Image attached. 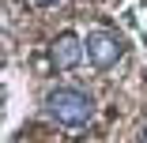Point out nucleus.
I'll return each instance as SVG.
<instances>
[{
	"mask_svg": "<svg viewBox=\"0 0 147 143\" xmlns=\"http://www.w3.org/2000/svg\"><path fill=\"white\" fill-rule=\"evenodd\" d=\"M143 15H147V0H132L128 8H121V23L128 26V30L140 38L143 30H147V23H143Z\"/></svg>",
	"mask_w": 147,
	"mask_h": 143,
	"instance_id": "20e7f679",
	"label": "nucleus"
},
{
	"mask_svg": "<svg viewBox=\"0 0 147 143\" xmlns=\"http://www.w3.org/2000/svg\"><path fill=\"white\" fill-rule=\"evenodd\" d=\"M83 49H87V64H91L94 72H109V68H117V64H121V56H125L121 38L109 34V30H98V26H94V30H87Z\"/></svg>",
	"mask_w": 147,
	"mask_h": 143,
	"instance_id": "f03ea898",
	"label": "nucleus"
},
{
	"mask_svg": "<svg viewBox=\"0 0 147 143\" xmlns=\"http://www.w3.org/2000/svg\"><path fill=\"white\" fill-rule=\"evenodd\" d=\"M83 56H87V49H83V38H76V34H61V38L53 42V64L61 68V72L79 68Z\"/></svg>",
	"mask_w": 147,
	"mask_h": 143,
	"instance_id": "7ed1b4c3",
	"label": "nucleus"
},
{
	"mask_svg": "<svg viewBox=\"0 0 147 143\" xmlns=\"http://www.w3.org/2000/svg\"><path fill=\"white\" fill-rule=\"evenodd\" d=\"M30 4H34V8H57L61 0H30Z\"/></svg>",
	"mask_w": 147,
	"mask_h": 143,
	"instance_id": "423d86ee",
	"label": "nucleus"
},
{
	"mask_svg": "<svg viewBox=\"0 0 147 143\" xmlns=\"http://www.w3.org/2000/svg\"><path fill=\"white\" fill-rule=\"evenodd\" d=\"M15 121V79L4 75V124Z\"/></svg>",
	"mask_w": 147,
	"mask_h": 143,
	"instance_id": "39448f33",
	"label": "nucleus"
},
{
	"mask_svg": "<svg viewBox=\"0 0 147 143\" xmlns=\"http://www.w3.org/2000/svg\"><path fill=\"white\" fill-rule=\"evenodd\" d=\"M143 143H147V128H143Z\"/></svg>",
	"mask_w": 147,
	"mask_h": 143,
	"instance_id": "6e6552de",
	"label": "nucleus"
},
{
	"mask_svg": "<svg viewBox=\"0 0 147 143\" xmlns=\"http://www.w3.org/2000/svg\"><path fill=\"white\" fill-rule=\"evenodd\" d=\"M45 113L64 128H87L94 121V98L79 87H53L45 94Z\"/></svg>",
	"mask_w": 147,
	"mask_h": 143,
	"instance_id": "f257e3e1",
	"label": "nucleus"
},
{
	"mask_svg": "<svg viewBox=\"0 0 147 143\" xmlns=\"http://www.w3.org/2000/svg\"><path fill=\"white\" fill-rule=\"evenodd\" d=\"M140 42H143V56H147V30H143V34H140Z\"/></svg>",
	"mask_w": 147,
	"mask_h": 143,
	"instance_id": "0eeeda50",
	"label": "nucleus"
}]
</instances>
